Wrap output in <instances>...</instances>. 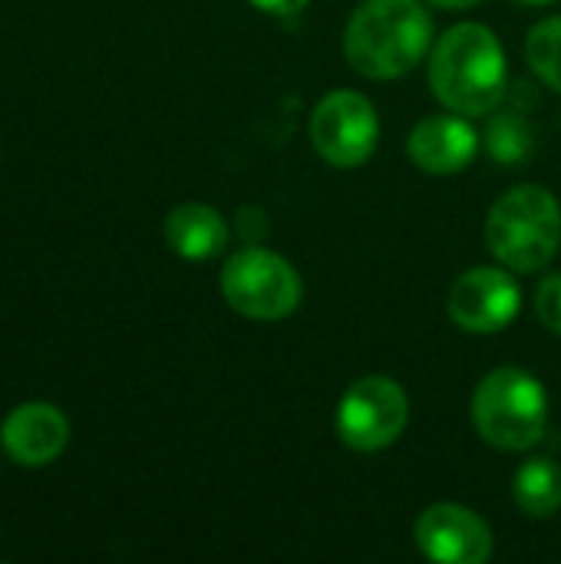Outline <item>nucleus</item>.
Returning a JSON list of instances; mask_svg holds the SVG:
<instances>
[{
    "label": "nucleus",
    "mask_w": 561,
    "mask_h": 564,
    "mask_svg": "<svg viewBox=\"0 0 561 564\" xmlns=\"http://www.w3.org/2000/svg\"><path fill=\"white\" fill-rule=\"evenodd\" d=\"M165 241L185 261H208L225 251L228 225L222 212L202 202H185L169 212L165 218Z\"/></svg>",
    "instance_id": "nucleus-12"
},
{
    "label": "nucleus",
    "mask_w": 561,
    "mask_h": 564,
    "mask_svg": "<svg viewBox=\"0 0 561 564\" xmlns=\"http://www.w3.org/2000/svg\"><path fill=\"white\" fill-rule=\"evenodd\" d=\"M536 314L546 330L561 334V274L542 278V284L536 291Z\"/></svg>",
    "instance_id": "nucleus-16"
},
{
    "label": "nucleus",
    "mask_w": 561,
    "mask_h": 564,
    "mask_svg": "<svg viewBox=\"0 0 561 564\" xmlns=\"http://www.w3.org/2000/svg\"><path fill=\"white\" fill-rule=\"evenodd\" d=\"M3 449L20 466H46L69 443L66 416L50 403H23L3 420Z\"/></svg>",
    "instance_id": "nucleus-11"
},
{
    "label": "nucleus",
    "mask_w": 561,
    "mask_h": 564,
    "mask_svg": "<svg viewBox=\"0 0 561 564\" xmlns=\"http://www.w3.org/2000/svg\"><path fill=\"white\" fill-rule=\"evenodd\" d=\"M261 13H271V17H294L301 13L311 0H251Z\"/></svg>",
    "instance_id": "nucleus-17"
},
{
    "label": "nucleus",
    "mask_w": 561,
    "mask_h": 564,
    "mask_svg": "<svg viewBox=\"0 0 561 564\" xmlns=\"http://www.w3.org/2000/svg\"><path fill=\"white\" fill-rule=\"evenodd\" d=\"M417 549L440 564H486L493 558L489 525L466 506L436 502L413 525Z\"/></svg>",
    "instance_id": "nucleus-9"
},
{
    "label": "nucleus",
    "mask_w": 561,
    "mask_h": 564,
    "mask_svg": "<svg viewBox=\"0 0 561 564\" xmlns=\"http://www.w3.org/2000/svg\"><path fill=\"white\" fill-rule=\"evenodd\" d=\"M430 7H440V10H470L476 7L479 0H427Z\"/></svg>",
    "instance_id": "nucleus-18"
},
{
    "label": "nucleus",
    "mask_w": 561,
    "mask_h": 564,
    "mask_svg": "<svg viewBox=\"0 0 561 564\" xmlns=\"http://www.w3.org/2000/svg\"><path fill=\"white\" fill-rule=\"evenodd\" d=\"M479 149L476 129L456 112L446 116H427L423 122L413 126L407 139V152L413 165L427 175H456L463 172Z\"/></svg>",
    "instance_id": "nucleus-10"
},
{
    "label": "nucleus",
    "mask_w": 561,
    "mask_h": 564,
    "mask_svg": "<svg viewBox=\"0 0 561 564\" xmlns=\"http://www.w3.org/2000/svg\"><path fill=\"white\" fill-rule=\"evenodd\" d=\"M509 86L499 36L483 23L450 26L430 53V89L460 116H489Z\"/></svg>",
    "instance_id": "nucleus-1"
},
{
    "label": "nucleus",
    "mask_w": 561,
    "mask_h": 564,
    "mask_svg": "<svg viewBox=\"0 0 561 564\" xmlns=\"http://www.w3.org/2000/svg\"><path fill=\"white\" fill-rule=\"evenodd\" d=\"M380 135L377 109L367 96L354 89L327 93L311 116V142L314 152L334 169H357L364 165Z\"/></svg>",
    "instance_id": "nucleus-7"
},
{
    "label": "nucleus",
    "mask_w": 561,
    "mask_h": 564,
    "mask_svg": "<svg viewBox=\"0 0 561 564\" xmlns=\"http://www.w3.org/2000/svg\"><path fill=\"white\" fill-rule=\"evenodd\" d=\"M410 420L407 390L384 377H360L347 387L337 406V436L354 453H377L393 446Z\"/></svg>",
    "instance_id": "nucleus-6"
},
{
    "label": "nucleus",
    "mask_w": 561,
    "mask_h": 564,
    "mask_svg": "<svg viewBox=\"0 0 561 564\" xmlns=\"http://www.w3.org/2000/svg\"><path fill=\"white\" fill-rule=\"evenodd\" d=\"M222 294L228 307L248 321H284L298 311L304 288L281 254L248 245L225 261Z\"/></svg>",
    "instance_id": "nucleus-5"
},
{
    "label": "nucleus",
    "mask_w": 561,
    "mask_h": 564,
    "mask_svg": "<svg viewBox=\"0 0 561 564\" xmlns=\"http://www.w3.org/2000/svg\"><path fill=\"white\" fill-rule=\"evenodd\" d=\"M526 59L546 86L561 93V17H546L529 30Z\"/></svg>",
    "instance_id": "nucleus-14"
},
{
    "label": "nucleus",
    "mask_w": 561,
    "mask_h": 564,
    "mask_svg": "<svg viewBox=\"0 0 561 564\" xmlns=\"http://www.w3.org/2000/svg\"><path fill=\"white\" fill-rule=\"evenodd\" d=\"M516 3H526V7H542V3H552V0H516Z\"/></svg>",
    "instance_id": "nucleus-19"
},
{
    "label": "nucleus",
    "mask_w": 561,
    "mask_h": 564,
    "mask_svg": "<svg viewBox=\"0 0 561 564\" xmlns=\"http://www.w3.org/2000/svg\"><path fill=\"white\" fill-rule=\"evenodd\" d=\"M486 245L509 271H542L561 245V205L542 185H516L486 218Z\"/></svg>",
    "instance_id": "nucleus-3"
},
{
    "label": "nucleus",
    "mask_w": 561,
    "mask_h": 564,
    "mask_svg": "<svg viewBox=\"0 0 561 564\" xmlns=\"http://www.w3.org/2000/svg\"><path fill=\"white\" fill-rule=\"evenodd\" d=\"M486 145L496 162H522L532 149L529 126L516 112H503L486 129Z\"/></svg>",
    "instance_id": "nucleus-15"
},
{
    "label": "nucleus",
    "mask_w": 561,
    "mask_h": 564,
    "mask_svg": "<svg viewBox=\"0 0 561 564\" xmlns=\"http://www.w3.org/2000/svg\"><path fill=\"white\" fill-rule=\"evenodd\" d=\"M433 43V20L420 0H364L344 30V56L367 79L413 73Z\"/></svg>",
    "instance_id": "nucleus-2"
},
{
    "label": "nucleus",
    "mask_w": 561,
    "mask_h": 564,
    "mask_svg": "<svg viewBox=\"0 0 561 564\" xmlns=\"http://www.w3.org/2000/svg\"><path fill=\"white\" fill-rule=\"evenodd\" d=\"M470 416L479 440L506 453H522L542 440L549 400L532 373L519 367H499L479 380Z\"/></svg>",
    "instance_id": "nucleus-4"
},
{
    "label": "nucleus",
    "mask_w": 561,
    "mask_h": 564,
    "mask_svg": "<svg viewBox=\"0 0 561 564\" xmlns=\"http://www.w3.org/2000/svg\"><path fill=\"white\" fill-rule=\"evenodd\" d=\"M522 304V291L503 268H470L450 288L446 311L453 324L466 334H499L506 330Z\"/></svg>",
    "instance_id": "nucleus-8"
},
{
    "label": "nucleus",
    "mask_w": 561,
    "mask_h": 564,
    "mask_svg": "<svg viewBox=\"0 0 561 564\" xmlns=\"http://www.w3.org/2000/svg\"><path fill=\"white\" fill-rule=\"evenodd\" d=\"M516 506L532 519H549L561 509V466L549 456L529 459L513 482Z\"/></svg>",
    "instance_id": "nucleus-13"
}]
</instances>
